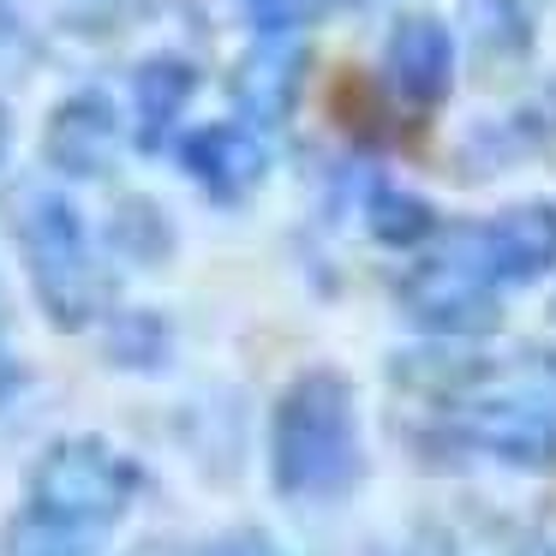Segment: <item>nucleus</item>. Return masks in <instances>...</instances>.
I'll return each instance as SVG.
<instances>
[{
  "mask_svg": "<svg viewBox=\"0 0 556 556\" xmlns=\"http://www.w3.org/2000/svg\"><path fill=\"white\" fill-rule=\"evenodd\" d=\"M138 484H144V467L132 455H121L114 443L90 431L54 437L37 460H30V503L42 515H61L85 532H109L114 520L132 508Z\"/></svg>",
  "mask_w": 556,
  "mask_h": 556,
  "instance_id": "3",
  "label": "nucleus"
},
{
  "mask_svg": "<svg viewBox=\"0 0 556 556\" xmlns=\"http://www.w3.org/2000/svg\"><path fill=\"white\" fill-rule=\"evenodd\" d=\"M132 556H180V551H174V544H138Z\"/></svg>",
  "mask_w": 556,
  "mask_h": 556,
  "instance_id": "23",
  "label": "nucleus"
},
{
  "mask_svg": "<svg viewBox=\"0 0 556 556\" xmlns=\"http://www.w3.org/2000/svg\"><path fill=\"white\" fill-rule=\"evenodd\" d=\"M336 0H245V18L257 25V37H293V30L317 25Z\"/></svg>",
  "mask_w": 556,
  "mask_h": 556,
  "instance_id": "18",
  "label": "nucleus"
},
{
  "mask_svg": "<svg viewBox=\"0 0 556 556\" xmlns=\"http://www.w3.org/2000/svg\"><path fill=\"white\" fill-rule=\"evenodd\" d=\"M102 359L114 371H168L174 359V329L162 312H121L102 329Z\"/></svg>",
  "mask_w": 556,
  "mask_h": 556,
  "instance_id": "13",
  "label": "nucleus"
},
{
  "mask_svg": "<svg viewBox=\"0 0 556 556\" xmlns=\"http://www.w3.org/2000/svg\"><path fill=\"white\" fill-rule=\"evenodd\" d=\"M300 85H305V42L300 37H257L240 54V66H233L228 97L252 126H281L300 109Z\"/></svg>",
  "mask_w": 556,
  "mask_h": 556,
  "instance_id": "10",
  "label": "nucleus"
},
{
  "mask_svg": "<svg viewBox=\"0 0 556 556\" xmlns=\"http://www.w3.org/2000/svg\"><path fill=\"white\" fill-rule=\"evenodd\" d=\"M365 7H371V0H365Z\"/></svg>",
  "mask_w": 556,
  "mask_h": 556,
  "instance_id": "26",
  "label": "nucleus"
},
{
  "mask_svg": "<svg viewBox=\"0 0 556 556\" xmlns=\"http://www.w3.org/2000/svg\"><path fill=\"white\" fill-rule=\"evenodd\" d=\"M383 73L407 109H437L455 90V30L431 13L395 18V30L383 42Z\"/></svg>",
  "mask_w": 556,
  "mask_h": 556,
  "instance_id": "8",
  "label": "nucleus"
},
{
  "mask_svg": "<svg viewBox=\"0 0 556 556\" xmlns=\"http://www.w3.org/2000/svg\"><path fill=\"white\" fill-rule=\"evenodd\" d=\"M42 162L66 180H102L121 162V109L102 90H73L42 126Z\"/></svg>",
  "mask_w": 556,
  "mask_h": 556,
  "instance_id": "7",
  "label": "nucleus"
},
{
  "mask_svg": "<svg viewBox=\"0 0 556 556\" xmlns=\"http://www.w3.org/2000/svg\"><path fill=\"white\" fill-rule=\"evenodd\" d=\"M7 144H13V114H7V102H0V156H7Z\"/></svg>",
  "mask_w": 556,
  "mask_h": 556,
  "instance_id": "21",
  "label": "nucleus"
},
{
  "mask_svg": "<svg viewBox=\"0 0 556 556\" xmlns=\"http://www.w3.org/2000/svg\"><path fill=\"white\" fill-rule=\"evenodd\" d=\"M210 556H281V551L264 539V532H228V539H222Z\"/></svg>",
  "mask_w": 556,
  "mask_h": 556,
  "instance_id": "19",
  "label": "nucleus"
},
{
  "mask_svg": "<svg viewBox=\"0 0 556 556\" xmlns=\"http://www.w3.org/2000/svg\"><path fill=\"white\" fill-rule=\"evenodd\" d=\"M25 383V371H18V359L7 348H0V395H13V389Z\"/></svg>",
  "mask_w": 556,
  "mask_h": 556,
  "instance_id": "20",
  "label": "nucleus"
},
{
  "mask_svg": "<svg viewBox=\"0 0 556 556\" xmlns=\"http://www.w3.org/2000/svg\"><path fill=\"white\" fill-rule=\"evenodd\" d=\"M7 317H13V300H7V281H0V329H7Z\"/></svg>",
  "mask_w": 556,
  "mask_h": 556,
  "instance_id": "24",
  "label": "nucleus"
},
{
  "mask_svg": "<svg viewBox=\"0 0 556 556\" xmlns=\"http://www.w3.org/2000/svg\"><path fill=\"white\" fill-rule=\"evenodd\" d=\"M467 13H472V37L484 49H527L532 37L527 0H467Z\"/></svg>",
  "mask_w": 556,
  "mask_h": 556,
  "instance_id": "17",
  "label": "nucleus"
},
{
  "mask_svg": "<svg viewBox=\"0 0 556 556\" xmlns=\"http://www.w3.org/2000/svg\"><path fill=\"white\" fill-rule=\"evenodd\" d=\"M78 7H85V13L97 18V13H114V7H126V0H78Z\"/></svg>",
  "mask_w": 556,
  "mask_h": 556,
  "instance_id": "22",
  "label": "nucleus"
},
{
  "mask_svg": "<svg viewBox=\"0 0 556 556\" xmlns=\"http://www.w3.org/2000/svg\"><path fill=\"white\" fill-rule=\"evenodd\" d=\"M198 90V66L186 54H150L144 66L132 73V102H138V144L162 150L180 121V109L192 102Z\"/></svg>",
  "mask_w": 556,
  "mask_h": 556,
  "instance_id": "11",
  "label": "nucleus"
},
{
  "mask_svg": "<svg viewBox=\"0 0 556 556\" xmlns=\"http://www.w3.org/2000/svg\"><path fill=\"white\" fill-rule=\"evenodd\" d=\"M7 228L18 240V257H25V276H30L42 317L61 336L90 329L114 305V276L97 264L85 216L61 192H49L37 180H18L7 192Z\"/></svg>",
  "mask_w": 556,
  "mask_h": 556,
  "instance_id": "2",
  "label": "nucleus"
},
{
  "mask_svg": "<svg viewBox=\"0 0 556 556\" xmlns=\"http://www.w3.org/2000/svg\"><path fill=\"white\" fill-rule=\"evenodd\" d=\"M551 317H556V305H551Z\"/></svg>",
  "mask_w": 556,
  "mask_h": 556,
  "instance_id": "25",
  "label": "nucleus"
},
{
  "mask_svg": "<svg viewBox=\"0 0 556 556\" xmlns=\"http://www.w3.org/2000/svg\"><path fill=\"white\" fill-rule=\"evenodd\" d=\"M97 532L73 527L61 515H42L37 503H25L7 527H0V556H90Z\"/></svg>",
  "mask_w": 556,
  "mask_h": 556,
  "instance_id": "16",
  "label": "nucleus"
},
{
  "mask_svg": "<svg viewBox=\"0 0 556 556\" xmlns=\"http://www.w3.org/2000/svg\"><path fill=\"white\" fill-rule=\"evenodd\" d=\"M460 443L520 472L556 467V401L544 395H479L460 407Z\"/></svg>",
  "mask_w": 556,
  "mask_h": 556,
  "instance_id": "5",
  "label": "nucleus"
},
{
  "mask_svg": "<svg viewBox=\"0 0 556 556\" xmlns=\"http://www.w3.org/2000/svg\"><path fill=\"white\" fill-rule=\"evenodd\" d=\"M180 168L192 174L216 204H245L269 174V150L252 126L210 121V126H192V132L180 138Z\"/></svg>",
  "mask_w": 556,
  "mask_h": 556,
  "instance_id": "9",
  "label": "nucleus"
},
{
  "mask_svg": "<svg viewBox=\"0 0 556 556\" xmlns=\"http://www.w3.org/2000/svg\"><path fill=\"white\" fill-rule=\"evenodd\" d=\"M389 377L407 395H425V401H472L491 383V365L460 348H407L389 359Z\"/></svg>",
  "mask_w": 556,
  "mask_h": 556,
  "instance_id": "12",
  "label": "nucleus"
},
{
  "mask_svg": "<svg viewBox=\"0 0 556 556\" xmlns=\"http://www.w3.org/2000/svg\"><path fill=\"white\" fill-rule=\"evenodd\" d=\"M460 245H467L503 288L539 281L556 269V204L551 198L508 204V210H496L491 222H479V228H460Z\"/></svg>",
  "mask_w": 556,
  "mask_h": 556,
  "instance_id": "6",
  "label": "nucleus"
},
{
  "mask_svg": "<svg viewBox=\"0 0 556 556\" xmlns=\"http://www.w3.org/2000/svg\"><path fill=\"white\" fill-rule=\"evenodd\" d=\"M109 245L126 257V264H144V269L168 264V257H174L168 210H162L156 198H121L114 216H109Z\"/></svg>",
  "mask_w": 556,
  "mask_h": 556,
  "instance_id": "14",
  "label": "nucleus"
},
{
  "mask_svg": "<svg viewBox=\"0 0 556 556\" xmlns=\"http://www.w3.org/2000/svg\"><path fill=\"white\" fill-rule=\"evenodd\" d=\"M365 479L359 395L336 365H312L269 413V484L288 503H336Z\"/></svg>",
  "mask_w": 556,
  "mask_h": 556,
  "instance_id": "1",
  "label": "nucleus"
},
{
  "mask_svg": "<svg viewBox=\"0 0 556 556\" xmlns=\"http://www.w3.org/2000/svg\"><path fill=\"white\" fill-rule=\"evenodd\" d=\"M365 228H371L377 245H395V252H413V245L437 240V210L425 204L419 192H401V186H377L365 198Z\"/></svg>",
  "mask_w": 556,
  "mask_h": 556,
  "instance_id": "15",
  "label": "nucleus"
},
{
  "mask_svg": "<svg viewBox=\"0 0 556 556\" xmlns=\"http://www.w3.org/2000/svg\"><path fill=\"white\" fill-rule=\"evenodd\" d=\"M496 288H503V281H496L455 233L448 252L413 264L407 276L395 281V305L413 329H425V336H437V341H479V336H496V324H503Z\"/></svg>",
  "mask_w": 556,
  "mask_h": 556,
  "instance_id": "4",
  "label": "nucleus"
}]
</instances>
